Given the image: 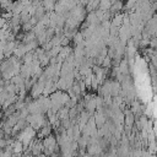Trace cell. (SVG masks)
Listing matches in <instances>:
<instances>
[{
    "instance_id": "cell-1",
    "label": "cell",
    "mask_w": 157,
    "mask_h": 157,
    "mask_svg": "<svg viewBox=\"0 0 157 157\" xmlns=\"http://www.w3.org/2000/svg\"><path fill=\"white\" fill-rule=\"evenodd\" d=\"M26 119H27V123H28L29 125H32L36 130H39L43 125H45V124L49 121V120H47L44 113H36V114L29 113Z\"/></svg>"
},
{
    "instance_id": "cell-2",
    "label": "cell",
    "mask_w": 157,
    "mask_h": 157,
    "mask_svg": "<svg viewBox=\"0 0 157 157\" xmlns=\"http://www.w3.org/2000/svg\"><path fill=\"white\" fill-rule=\"evenodd\" d=\"M43 155H53L54 153V150H55V147L59 145L58 144V139H55V136H53L52 134L49 135V136H47V137H44L43 139Z\"/></svg>"
},
{
    "instance_id": "cell-3",
    "label": "cell",
    "mask_w": 157,
    "mask_h": 157,
    "mask_svg": "<svg viewBox=\"0 0 157 157\" xmlns=\"http://www.w3.org/2000/svg\"><path fill=\"white\" fill-rule=\"evenodd\" d=\"M52 129H53V125H52V124L48 121L45 125H43V126L39 129V132H38V139H39V137H40V139H42V137L44 139V137L49 136V135L52 134Z\"/></svg>"
},
{
    "instance_id": "cell-4",
    "label": "cell",
    "mask_w": 157,
    "mask_h": 157,
    "mask_svg": "<svg viewBox=\"0 0 157 157\" xmlns=\"http://www.w3.org/2000/svg\"><path fill=\"white\" fill-rule=\"evenodd\" d=\"M119 70H120V72L121 74H124V75H128L129 74V60H128V58H125V59H121V61H120V64H119Z\"/></svg>"
},
{
    "instance_id": "cell-5",
    "label": "cell",
    "mask_w": 157,
    "mask_h": 157,
    "mask_svg": "<svg viewBox=\"0 0 157 157\" xmlns=\"http://www.w3.org/2000/svg\"><path fill=\"white\" fill-rule=\"evenodd\" d=\"M123 9V1L121 0H115L113 4H112V7H110V12L113 13V16L115 13H118L120 10Z\"/></svg>"
},
{
    "instance_id": "cell-6",
    "label": "cell",
    "mask_w": 157,
    "mask_h": 157,
    "mask_svg": "<svg viewBox=\"0 0 157 157\" xmlns=\"http://www.w3.org/2000/svg\"><path fill=\"white\" fill-rule=\"evenodd\" d=\"M9 21H10V23H11L12 28H13V27H16V26L22 25V22H21V13H13V15H12V17H11Z\"/></svg>"
},
{
    "instance_id": "cell-7",
    "label": "cell",
    "mask_w": 157,
    "mask_h": 157,
    "mask_svg": "<svg viewBox=\"0 0 157 157\" xmlns=\"http://www.w3.org/2000/svg\"><path fill=\"white\" fill-rule=\"evenodd\" d=\"M42 4L44 5L45 10L47 11H53L55 9V4H56V0H43Z\"/></svg>"
},
{
    "instance_id": "cell-8",
    "label": "cell",
    "mask_w": 157,
    "mask_h": 157,
    "mask_svg": "<svg viewBox=\"0 0 157 157\" xmlns=\"http://www.w3.org/2000/svg\"><path fill=\"white\" fill-rule=\"evenodd\" d=\"M61 48H63V45H54L49 52H47V54H48L50 58L58 56V55H59V53H60V50H61Z\"/></svg>"
},
{
    "instance_id": "cell-9",
    "label": "cell",
    "mask_w": 157,
    "mask_h": 157,
    "mask_svg": "<svg viewBox=\"0 0 157 157\" xmlns=\"http://www.w3.org/2000/svg\"><path fill=\"white\" fill-rule=\"evenodd\" d=\"M112 4H113V2H112L110 0H101V2H99V9H102L103 11L110 10Z\"/></svg>"
},
{
    "instance_id": "cell-10",
    "label": "cell",
    "mask_w": 157,
    "mask_h": 157,
    "mask_svg": "<svg viewBox=\"0 0 157 157\" xmlns=\"http://www.w3.org/2000/svg\"><path fill=\"white\" fill-rule=\"evenodd\" d=\"M74 43L77 45V44H80V43H83L85 42V37H83V34H82V32H77L75 36H74Z\"/></svg>"
},
{
    "instance_id": "cell-11",
    "label": "cell",
    "mask_w": 157,
    "mask_h": 157,
    "mask_svg": "<svg viewBox=\"0 0 157 157\" xmlns=\"http://www.w3.org/2000/svg\"><path fill=\"white\" fill-rule=\"evenodd\" d=\"M102 66H103V67H112V66H113V58L109 56V55H107V56L104 58V60H103Z\"/></svg>"
},
{
    "instance_id": "cell-12",
    "label": "cell",
    "mask_w": 157,
    "mask_h": 157,
    "mask_svg": "<svg viewBox=\"0 0 157 157\" xmlns=\"http://www.w3.org/2000/svg\"><path fill=\"white\" fill-rule=\"evenodd\" d=\"M70 40H71L70 38H67V37H65V36H64V37H63V39H61V45H63V47H65V45H69Z\"/></svg>"
},
{
    "instance_id": "cell-13",
    "label": "cell",
    "mask_w": 157,
    "mask_h": 157,
    "mask_svg": "<svg viewBox=\"0 0 157 157\" xmlns=\"http://www.w3.org/2000/svg\"><path fill=\"white\" fill-rule=\"evenodd\" d=\"M151 7H152V10L156 12V10H157V0H156V1H153V2L151 4Z\"/></svg>"
},
{
    "instance_id": "cell-14",
    "label": "cell",
    "mask_w": 157,
    "mask_h": 157,
    "mask_svg": "<svg viewBox=\"0 0 157 157\" xmlns=\"http://www.w3.org/2000/svg\"><path fill=\"white\" fill-rule=\"evenodd\" d=\"M20 1H26V0H20Z\"/></svg>"
}]
</instances>
